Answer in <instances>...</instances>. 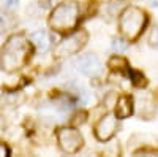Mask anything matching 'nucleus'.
<instances>
[{"mask_svg":"<svg viewBox=\"0 0 158 157\" xmlns=\"http://www.w3.org/2000/svg\"><path fill=\"white\" fill-rule=\"evenodd\" d=\"M15 24V19L11 18V15H8V13H3L0 11V33L11 29V25Z\"/></svg>","mask_w":158,"mask_h":157,"instance_id":"10","label":"nucleus"},{"mask_svg":"<svg viewBox=\"0 0 158 157\" xmlns=\"http://www.w3.org/2000/svg\"><path fill=\"white\" fill-rule=\"evenodd\" d=\"M131 113H133V98L122 95L115 103V116L118 119H125V117H130Z\"/></svg>","mask_w":158,"mask_h":157,"instance_id":"8","label":"nucleus"},{"mask_svg":"<svg viewBox=\"0 0 158 157\" xmlns=\"http://www.w3.org/2000/svg\"><path fill=\"white\" fill-rule=\"evenodd\" d=\"M74 67L79 73L85 76H100L103 72V63L95 54H82L74 59Z\"/></svg>","mask_w":158,"mask_h":157,"instance_id":"6","label":"nucleus"},{"mask_svg":"<svg viewBox=\"0 0 158 157\" xmlns=\"http://www.w3.org/2000/svg\"><path fill=\"white\" fill-rule=\"evenodd\" d=\"M150 43L158 46V29H155V30L152 32V35H150Z\"/></svg>","mask_w":158,"mask_h":157,"instance_id":"14","label":"nucleus"},{"mask_svg":"<svg viewBox=\"0 0 158 157\" xmlns=\"http://www.w3.org/2000/svg\"><path fill=\"white\" fill-rule=\"evenodd\" d=\"M30 41L35 45V48L38 51H48L49 46H51V38H49V33L43 29H40V30H35L33 33H30Z\"/></svg>","mask_w":158,"mask_h":157,"instance_id":"9","label":"nucleus"},{"mask_svg":"<svg viewBox=\"0 0 158 157\" xmlns=\"http://www.w3.org/2000/svg\"><path fill=\"white\" fill-rule=\"evenodd\" d=\"M87 41V33L84 30H79L70 37H67L63 41H60L56 48V56L63 57V56H71L81 49Z\"/></svg>","mask_w":158,"mask_h":157,"instance_id":"4","label":"nucleus"},{"mask_svg":"<svg viewBox=\"0 0 158 157\" xmlns=\"http://www.w3.org/2000/svg\"><path fill=\"white\" fill-rule=\"evenodd\" d=\"M150 2H152V5H156L158 7V0H150Z\"/></svg>","mask_w":158,"mask_h":157,"instance_id":"16","label":"nucleus"},{"mask_svg":"<svg viewBox=\"0 0 158 157\" xmlns=\"http://www.w3.org/2000/svg\"><path fill=\"white\" fill-rule=\"evenodd\" d=\"M2 2L5 3L6 8H18L19 5V0H2Z\"/></svg>","mask_w":158,"mask_h":157,"instance_id":"13","label":"nucleus"},{"mask_svg":"<svg viewBox=\"0 0 158 157\" xmlns=\"http://www.w3.org/2000/svg\"><path fill=\"white\" fill-rule=\"evenodd\" d=\"M30 57V45L24 35H13L0 51V65L6 72L24 67Z\"/></svg>","mask_w":158,"mask_h":157,"instance_id":"1","label":"nucleus"},{"mask_svg":"<svg viewBox=\"0 0 158 157\" xmlns=\"http://www.w3.org/2000/svg\"><path fill=\"white\" fill-rule=\"evenodd\" d=\"M57 140H59L60 148L68 154H74L82 148V137L74 129H67V127L59 129L57 130Z\"/></svg>","mask_w":158,"mask_h":157,"instance_id":"5","label":"nucleus"},{"mask_svg":"<svg viewBox=\"0 0 158 157\" xmlns=\"http://www.w3.org/2000/svg\"><path fill=\"white\" fill-rule=\"evenodd\" d=\"M79 19V5L74 0H65L59 3L49 18V25L59 32H67L76 27Z\"/></svg>","mask_w":158,"mask_h":157,"instance_id":"3","label":"nucleus"},{"mask_svg":"<svg viewBox=\"0 0 158 157\" xmlns=\"http://www.w3.org/2000/svg\"><path fill=\"white\" fill-rule=\"evenodd\" d=\"M128 48V41L122 40V38H114L112 40V49L117 52H123Z\"/></svg>","mask_w":158,"mask_h":157,"instance_id":"11","label":"nucleus"},{"mask_svg":"<svg viewBox=\"0 0 158 157\" xmlns=\"http://www.w3.org/2000/svg\"><path fill=\"white\" fill-rule=\"evenodd\" d=\"M130 73L135 76L133 83H135L136 86H142V84H146V81H144V76H142L141 73H138V72H130Z\"/></svg>","mask_w":158,"mask_h":157,"instance_id":"12","label":"nucleus"},{"mask_svg":"<svg viewBox=\"0 0 158 157\" xmlns=\"http://www.w3.org/2000/svg\"><path fill=\"white\" fill-rule=\"evenodd\" d=\"M5 152H8V151H6V149H5L3 146H0V155H3Z\"/></svg>","mask_w":158,"mask_h":157,"instance_id":"15","label":"nucleus"},{"mask_svg":"<svg viewBox=\"0 0 158 157\" xmlns=\"http://www.w3.org/2000/svg\"><path fill=\"white\" fill-rule=\"evenodd\" d=\"M147 24V15L141 8L130 7L122 11L120 19H118V27H120L122 35L128 41H135L141 37V33L146 29Z\"/></svg>","mask_w":158,"mask_h":157,"instance_id":"2","label":"nucleus"},{"mask_svg":"<svg viewBox=\"0 0 158 157\" xmlns=\"http://www.w3.org/2000/svg\"><path fill=\"white\" fill-rule=\"evenodd\" d=\"M117 132V116H103L95 127V135L100 141L111 140Z\"/></svg>","mask_w":158,"mask_h":157,"instance_id":"7","label":"nucleus"}]
</instances>
